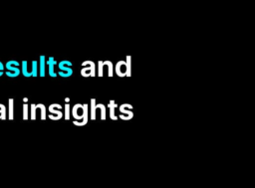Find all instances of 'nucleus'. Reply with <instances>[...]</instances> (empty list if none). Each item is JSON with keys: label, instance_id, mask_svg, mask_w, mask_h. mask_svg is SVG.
I'll list each match as a JSON object with an SVG mask.
<instances>
[{"label": "nucleus", "instance_id": "obj_1", "mask_svg": "<svg viewBox=\"0 0 255 188\" xmlns=\"http://www.w3.org/2000/svg\"><path fill=\"white\" fill-rule=\"evenodd\" d=\"M84 113H85V107L84 105L80 104V103H77L74 107H73V116L76 118V119H83L84 117Z\"/></svg>", "mask_w": 255, "mask_h": 188}, {"label": "nucleus", "instance_id": "obj_2", "mask_svg": "<svg viewBox=\"0 0 255 188\" xmlns=\"http://www.w3.org/2000/svg\"><path fill=\"white\" fill-rule=\"evenodd\" d=\"M116 73L120 77L127 76V65H126V62H124V61L118 62L117 66H116Z\"/></svg>", "mask_w": 255, "mask_h": 188}, {"label": "nucleus", "instance_id": "obj_3", "mask_svg": "<svg viewBox=\"0 0 255 188\" xmlns=\"http://www.w3.org/2000/svg\"><path fill=\"white\" fill-rule=\"evenodd\" d=\"M56 61H55V59L53 58V57H50L49 59H48V61L46 62V64L48 65V68H49V75H50V77H52V78H56L58 75H57V73L54 71V67H55V65H56Z\"/></svg>", "mask_w": 255, "mask_h": 188}, {"label": "nucleus", "instance_id": "obj_4", "mask_svg": "<svg viewBox=\"0 0 255 188\" xmlns=\"http://www.w3.org/2000/svg\"><path fill=\"white\" fill-rule=\"evenodd\" d=\"M45 67H46V58L44 55L40 56V63H39V74L40 77H45Z\"/></svg>", "mask_w": 255, "mask_h": 188}, {"label": "nucleus", "instance_id": "obj_5", "mask_svg": "<svg viewBox=\"0 0 255 188\" xmlns=\"http://www.w3.org/2000/svg\"><path fill=\"white\" fill-rule=\"evenodd\" d=\"M95 64L91 65V66H88L87 68H84L82 70V75L84 77H90V76H95Z\"/></svg>", "mask_w": 255, "mask_h": 188}, {"label": "nucleus", "instance_id": "obj_6", "mask_svg": "<svg viewBox=\"0 0 255 188\" xmlns=\"http://www.w3.org/2000/svg\"><path fill=\"white\" fill-rule=\"evenodd\" d=\"M118 105L115 103V101L114 100H110V102H109V107H110V116H111V118L112 119H114V120H116V119H118V117L115 115V107H117Z\"/></svg>", "mask_w": 255, "mask_h": 188}, {"label": "nucleus", "instance_id": "obj_7", "mask_svg": "<svg viewBox=\"0 0 255 188\" xmlns=\"http://www.w3.org/2000/svg\"><path fill=\"white\" fill-rule=\"evenodd\" d=\"M21 72H22L23 76L26 77V78L32 77V76H31V73L28 71V64H27L26 61H23V62H22V69H21Z\"/></svg>", "mask_w": 255, "mask_h": 188}, {"label": "nucleus", "instance_id": "obj_8", "mask_svg": "<svg viewBox=\"0 0 255 188\" xmlns=\"http://www.w3.org/2000/svg\"><path fill=\"white\" fill-rule=\"evenodd\" d=\"M95 98L91 99V119H96V102Z\"/></svg>", "mask_w": 255, "mask_h": 188}, {"label": "nucleus", "instance_id": "obj_9", "mask_svg": "<svg viewBox=\"0 0 255 188\" xmlns=\"http://www.w3.org/2000/svg\"><path fill=\"white\" fill-rule=\"evenodd\" d=\"M32 77H37L38 76V62L33 61L32 62V71L30 72Z\"/></svg>", "mask_w": 255, "mask_h": 188}, {"label": "nucleus", "instance_id": "obj_10", "mask_svg": "<svg viewBox=\"0 0 255 188\" xmlns=\"http://www.w3.org/2000/svg\"><path fill=\"white\" fill-rule=\"evenodd\" d=\"M130 60H131V58H130V56H128L127 57V62H126V65H127V76L128 77H130V75H131V63H130Z\"/></svg>", "mask_w": 255, "mask_h": 188}, {"label": "nucleus", "instance_id": "obj_11", "mask_svg": "<svg viewBox=\"0 0 255 188\" xmlns=\"http://www.w3.org/2000/svg\"><path fill=\"white\" fill-rule=\"evenodd\" d=\"M103 65H104V66H108V68H109L108 76H109V77H112V76H113V64H112V62H110V61H105V62H103Z\"/></svg>", "mask_w": 255, "mask_h": 188}, {"label": "nucleus", "instance_id": "obj_12", "mask_svg": "<svg viewBox=\"0 0 255 188\" xmlns=\"http://www.w3.org/2000/svg\"><path fill=\"white\" fill-rule=\"evenodd\" d=\"M97 107L101 108V119L105 120L106 119V107L104 104H96Z\"/></svg>", "mask_w": 255, "mask_h": 188}, {"label": "nucleus", "instance_id": "obj_13", "mask_svg": "<svg viewBox=\"0 0 255 188\" xmlns=\"http://www.w3.org/2000/svg\"><path fill=\"white\" fill-rule=\"evenodd\" d=\"M58 67H59V70H60V71H62V72H66V73H68V72H73V70H72V68H71V67L64 66V65H62L61 63H59V64H58Z\"/></svg>", "mask_w": 255, "mask_h": 188}, {"label": "nucleus", "instance_id": "obj_14", "mask_svg": "<svg viewBox=\"0 0 255 188\" xmlns=\"http://www.w3.org/2000/svg\"><path fill=\"white\" fill-rule=\"evenodd\" d=\"M5 68L9 71V72H13V73H19L20 74V70L18 69V67H14V66H9V65H5Z\"/></svg>", "mask_w": 255, "mask_h": 188}, {"label": "nucleus", "instance_id": "obj_15", "mask_svg": "<svg viewBox=\"0 0 255 188\" xmlns=\"http://www.w3.org/2000/svg\"><path fill=\"white\" fill-rule=\"evenodd\" d=\"M57 75H59V76L62 77V78H69V77H71V76L73 75V72H68V73H66V72L59 71V73H58Z\"/></svg>", "mask_w": 255, "mask_h": 188}, {"label": "nucleus", "instance_id": "obj_16", "mask_svg": "<svg viewBox=\"0 0 255 188\" xmlns=\"http://www.w3.org/2000/svg\"><path fill=\"white\" fill-rule=\"evenodd\" d=\"M70 118V105L69 103H67L65 105V119H69Z\"/></svg>", "mask_w": 255, "mask_h": 188}, {"label": "nucleus", "instance_id": "obj_17", "mask_svg": "<svg viewBox=\"0 0 255 188\" xmlns=\"http://www.w3.org/2000/svg\"><path fill=\"white\" fill-rule=\"evenodd\" d=\"M98 68H99V77H102L103 76V68H104V65H103V61H100L99 64H98Z\"/></svg>", "mask_w": 255, "mask_h": 188}, {"label": "nucleus", "instance_id": "obj_18", "mask_svg": "<svg viewBox=\"0 0 255 188\" xmlns=\"http://www.w3.org/2000/svg\"><path fill=\"white\" fill-rule=\"evenodd\" d=\"M6 76L9 77V78H16L18 77L20 74L19 73H13V72H9V71H6Z\"/></svg>", "mask_w": 255, "mask_h": 188}, {"label": "nucleus", "instance_id": "obj_19", "mask_svg": "<svg viewBox=\"0 0 255 188\" xmlns=\"http://www.w3.org/2000/svg\"><path fill=\"white\" fill-rule=\"evenodd\" d=\"M6 65H9V66H14V67H18L19 66V63L15 60H11V61H8L6 63Z\"/></svg>", "mask_w": 255, "mask_h": 188}, {"label": "nucleus", "instance_id": "obj_20", "mask_svg": "<svg viewBox=\"0 0 255 188\" xmlns=\"http://www.w3.org/2000/svg\"><path fill=\"white\" fill-rule=\"evenodd\" d=\"M62 65H64V66H67V67H72V62H70V61H68V60H63V61H61L60 62Z\"/></svg>", "mask_w": 255, "mask_h": 188}, {"label": "nucleus", "instance_id": "obj_21", "mask_svg": "<svg viewBox=\"0 0 255 188\" xmlns=\"http://www.w3.org/2000/svg\"><path fill=\"white\" fill-rule=\"evenodd\" d=\"M94 63L92 62V61H85L84 63H82V67L83 68H85V67H88V66H91V65H93Z\"/></svg>", "mask_w": 255, "mask_h": 188}, {"label": "nucleus", "instance_id": "obj_22", "mask_svg": "<svg viewBox=\"0 0 255 188\" xmlns=\"http://www.w3.org/2000/svg\"><path fill=\"white\" fill-rule=\"evenodd\" d=\"M120 118H122V119H130L131 118V116H129V115H124V114H120Z\"/></svg>", "mask_w": 255, "mask_h": 188}, {"label": "nucleus", "instance_id": "obj_23", "mask_svg": "<svg viewBox=\"0 0 255 188\" xmlns=\"http://www.w3.org/2000/svg\"><path fill=\"white\" fill-rule=\"evenodd\" d=\"M0 71H4V65L0 62Z\"/></svg>", "mask_w": 255, "mask_h": 188}, {"label": "nucleus", "instance_id": "obj_24", "mask_svg": "<svg viewBox=\"0 0 255 188\" xmlns=\"http://www.w3.org/2000/svg\"><path fill=\"white\" fill-rule=\"evenodd\" d=\"M65 101H66V102H69V101H70V98H69V97H66V98H65Z\"/></svg>", "mask_w": 255, "mask_h": 188}, {"label": "nucleus", "instance_id": "obj_25", "mask_svg": "<svg viewBox=\"0 0 255 188\" xmlns=\"http://www.w3.org/2000/svg\"><path fill=\"white\" fill-rule=\"evenodd\" d=\"M3 74H4V72H3V71H0V77H1Z\"/></svg>", "mask_w": 255, "mask_h": 188}]
</instances>
